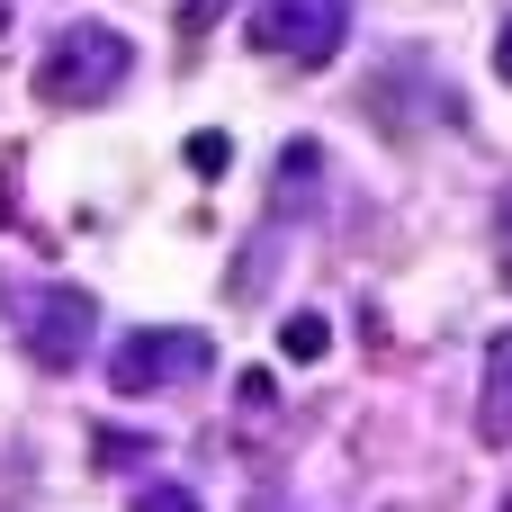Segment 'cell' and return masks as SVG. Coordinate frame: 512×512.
Instances as JSON below:
<instances>
[{
  "instance_id": "obj_2",
  "label": "cell",
  "mask_w": 512,
  "mask_h": 512,
  "mask_svg": "<svg viewBox=\"0 0 512 512\" xmlns=\"http://www.w3.org/2000/svg\"><path fill=\"white\" fill-rule=\"evenodd\" d=\"M207 369H216V342L198 324H135L108 351V387L117 396H171V387H198Z\"/></svg>"
},
{
  "instance_id": "obj_3",
  "label": "cell",
  "mask_w": 512,
  "mask_h": 512,
  "mask_svg": "<svg viewBox=\"0 0 512 512\" xmlns=\"http://www.w3.org/2000/svg\"><path fill=\"white\" fill-rule=\"evenodd\" d=\"M243 36L270 54V63H297V72H324L342 45H351V0H252Z\"/></svg>"
},
{
  "instance_id": "obj_10",
  "label": "cell",
  "mask_w": 512,
  "mask_h": 512,
  "mask_svg": "<svg viewBox=\"0 0 512 512\" xmlns=\"http://www.w3.org/2000/svg\"><path fill=\"white\" fill-rule=\"evenodd\" d=\"M234 396H243V414H270V405H279V378H270V369H243Z\"/></svg>"
},
{
  "instance_id": "obj_13",
  "label": "cell",
  "mask_w": 512,
  "mask_h": 512,
  "mask_svg": "<svg viewBox=\"0 0 512 512\" xmlns=\"http://www.w3.org/2000/svg\"><path fill=\"white\" fill-rule=\"evenodd\" d=\"M495 72L512 81V18H504V36H495Z\"/></svg>"
},
{
  "instance_id": "obj_5",
  "label": "cell",
  "mask_w": 512,
  "mask_h": 512,
  "mask_svg": "<svg viewBox=\"0 0 512 512\" xmlns=\"http://www.w3.org/2000/svg\"><path fill=\"white\" fill-rule=\"evenodd\" d=\"M270 207H279V216H324V144H315V135H297V144L279 153Z\"/></svg>"
},
{
  "instance_id": "obj_4",
  "label": "cell",
  "mask_w": 512,
  "mask_h": 512,
  "mask_svg": "<svg viewBox=\"0 0 512 512\" xmlns=\"http://www.w3.org/2000/svg\"><path fill=\"white\" fill-rule=\"evenodd\" d=\"M18 342L36 369H81L90 342H99V297L90 288H18Z\"/></svg>"
},
{
  "instance_id": "obj_11",
  "label": "cell",
  "mask_w": 512,
  "mask_h": 512,
  "mask_svg": "<svg viewBox=\"0 0 512 512\" xmlns=\"http://www.w3.org/2000/svg\"><path fill=\"white\" fill-rule=\"evenodd\" d=\"M153 441H135V432H99V468H126V459H144Z\"/></svg>"
},
{
  "instance_id": "obj_6",
  "label": "cell",
  "mask_w": 512,
  "mask_h": 512,
  "mask_svg": "<svg viewBox=\"0 0 512 512\" xmlns=\"http://www.w3.org/2000/svg\"><path fill=\"white\" fill-rule=\"evenodd\" d=\"M477 432L495 441V450H512V324L486 342V387H477Z\"/></svg>"
},
{
  "instance_id": "obj_12",
  "label": "cell",
  "mask_w": 512,
  "mask_h": 512,
  "mask_svg": "<svg viewBox=\"0 0 512 512\" xmlns=\"http://www.w3.org/2000/svg\"><path fill=\"white\" fill-rule=\"evenodd\" d=\"M495 270H504V288H512V189L495 198Z\"/></svg>"
},
{
  "instance_id": "obj_1",
  "label": "cell",
  "mask_w": 512,
  "mask_h": 512,
  "mask_svg": "<svg viewBox=\"0 0 512 512\" xmlns=\"http://www.w3.org/2000/svg\"><path fill=\"white\" fill-rule=\"evenodd\" d=\"M126 72H135L126 27H108V18H72V27H54V45L36 54V99H45V108H99Z\"/></svg>"
},
{
  "instance_id": "obj_7",
  "label": "cell",
  "mask_w": 512,
  "mask_h": 512,
  "mask_svg": "<svg viewBox=\"0 0 512 512\" xmlns=\"http://www.w3.org/2000/svg\"><path fill=\"white\" fill-rule=\"evenodd\" d=\"M279 351H288L297 369H315V360L333 351V324H324V315H288V324H279Z\"/></svg>"
},
{
  "instance_id": "obj_8",
  "label": "cell",
  "mask_w": 512,
  "mask_h": 512,
  "mask_svg": "<svg viewBox=\"0 0 512 512\" xmlns=\"http://www.w3.org/2000/svg\"><path fill=\"white\" fill-rule=\"evenodd\" d=\"M225 162H234V135H216V126H198V135H189V171H198V180H216Z\"/></svg>"
},
{
  "instance_id": "obj_9",
  "label": "cell",
  "mask_w": 512,
  "mask_h": 512,
  "mask_svg": "<svg viewBox=\"0 0 512 512\" xmlns=\"http://www.w3.org/2000/svg\"><path fill=\"white\" fill-rule=\"evenodd\" d=\"M126 512H207V504H198L189 486H144V495H135Z\"/></svg>"
}]
</instances>
